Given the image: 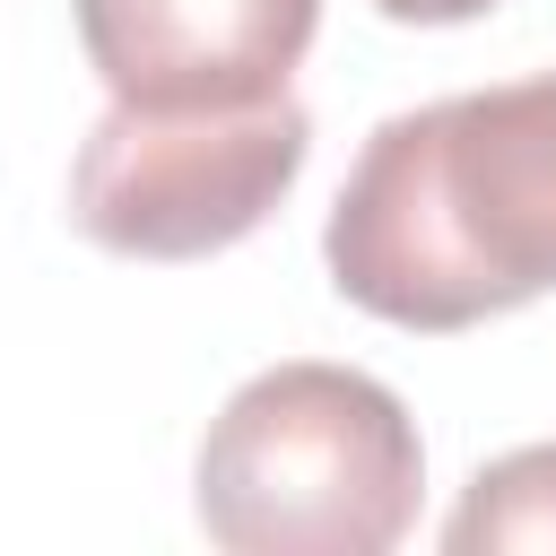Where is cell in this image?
Returning a JSON list of instances; mask_svg holds the SVG:
<instances>
[{"label": "cell", "mask_w": 556, "mask_h": 556, "mask_svg": "<svg viewBox=\"0 0 556 556\" xmlns=\"http://www.w3.org/2000/svg\"><path fill=\"white\" fill-rule=\"evenodd\" d=\"M330 287L400 330H469L556 287V70L391 113L339 208Z\"/></svg>", "instance_id": "cell-1"}, {"label": "cell", "mask_w": 556, "mask_h": 556, "mask_svg": "<svg viewBox=\"0 0 556 556\" xmlns=\"http://www.w3.org/2000/svg\"><path fill=\"white\" fill-rule=\"evenodd\" d=\"M321 0H78V43L113 104L208 113L287 96Z\"/></svg>", "instance_id": "cell-4"}, {"label": "cell", "mask_w": 556, "mask_h": 556, "mask_svg": "<svg viewBox=\"0 0 556 556\" xmlns=\"http://www.w3.org/2000/svg\"><path fill=\"white\" fill-rule=\"evenodd\" d=\"M374 9L400 26H460V17H486L495 0H374Z\"/></svg>", "instance_id": "cell-6"}, {"label": "cell", "mask_w": 556, "mask_h": 556, "mask_svg": "<svg viewBox=\"0 0 556 556\" xmlns=\"http://www.w3.org/2000/svg\"><path fill=\"white\" fill-rule=\"evenodd\" d=\"M304 148H313V113L295 96L208 104V113L113 104L70 165V217L104 252L200 261L243 243L295 191Z\"/></svg>", "instance_id": "cell-3"}, {"label": "cell", "mask_w": 556, "mask_h": 556, "mask_svg": "<svg viewBox=\"0 0 556 556\" xmlns=\"http://www.w3.org/2000/svg\"><path fill=\"white\" fill-rule=\"evenodd\" d=\"M452 556H556V443H521L486 460L443 521Z\"/></svg>", "instance_id": "cell-5"}, {"label": "cell", "mask_w": 556, "mask_h": 556, "mask_svg": "<svg viewBox=\"0 0 556 556\" xmlns=\"http://www.w3.org/2000/svg\"><path fill=\"white\" fill-rule=\"evenodd\" d=\"M426 443L356 365H269L200 434L191 504L226 556H382L408 539Z\"/></svg>", "instance_id": "cell-2"}]
</instances>
